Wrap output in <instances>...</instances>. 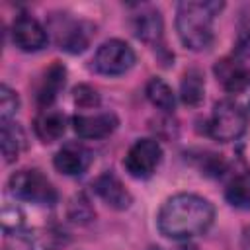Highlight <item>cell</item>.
I'll return each mask as SVG.
<instances>
[{
  "mask_svg": "<svg viewBox=\"0 0 250 250\" xmlns=\"http://www.w3.org/2000/svg\"><path fill=\"white\" fill-rule=\"evenodd\" d=\"M215 219V207L201 195L176 193L164 201L158 211L156 225L166 238L188 240L203 234Z\"/></svg>",
  "mask_w": 250,
  "mask_h": 250,
  "instance_id": "6da1fadb",
  "label": "cell"
},
{
  "mask_svg": "<svg viewBox=\"0 0 250 250\" xmlns=\"http://www.w3.org/2000/svg\"><path fill=\"white\" fill-rule=\"evenodd\" d=\"M223 10V2L188 0L178 4L176 29L182 43L191 51H205L213 43V21Z\"/></svg>",
  "mask_w": 250,
  "mask_h": 250,
  "instance_id": "7a4b0ae2",
  "label": "cell"
},
{
  "mask_svg": "<svg viewBox=\"0 0 250 250\" xmlns=\"http://www.w3.org/2000/svg\"><path fill=\"white\" fill-rule=\"evenodd\" d=\"M246 127H248L246 111L230 100H221L215 104V107L211 111V117L207 123V133L215 141L230 143V141L240 139L246 133Z\"/></svg>",
  "mask_w": 250,
  "mask_h": 250,
  "instance_id": "3957f363",
  "label": "cell"
},
{
  "mask_svg": "<svg viewBox=\"0 0 250 250\" xmlns=\"http://www.w3.org/2000/svg\"><path fill=\"white\" fill-rule=\"evenodd\" d=\"M8 191L23 201L37 205H55L59 195L49 178L39 170H20L8 180Z\"/></svg>",
  "mask_w": 250,
  "mask_h": 250,
  "instance_id": "277c9868",
  "label": "cell"
},
{
  "mask_svg": "<svg viewBox=\"0 0 250 250\" xmlns=\"http://www.w3.org/2000/svg\"><path fill=\"white\" fill-rule=\"evenodd\" d=\"M135 64V51L121 39L102 43L94 55V68L105 76L125 74Z\"/></svg>",
  "mask_w": 250,
  "mask_h": 250,
  "instance_id": "5b68a950",
  "label": "cell"
},
{
  "mask_svg": "<svg viewBox=\"0 0 250 250\" xmlns=\"http://www.w3.org/2000/svg\"><path fill=\"white\" fill-rule=\"evenodd\" d=\"M162 160V148L154 139H139L131 145L123 158L125 170L139 180L150 178Z\"/></svg>",
  "mask_w": 250,
  "mask_h": 250,
  "instance_id": "8992f818",
  "label": "cell"
},
{
  "mask_svg": "<svg viewBox=\"0 0 250 250\" xmlns=\"http://www.w3.org/2000/svg\"><path fill=\"white\" fill-rule=\"evenodd\" d=\"M51 29L55 33V41L62 51L68 53H82L88 43L90 37L94 33V27L82 20H74L68 18L66 14H61L59 18H53L51 21Z\"/></svg>",
  "mask_w": 250,
  "mask_h": 250,
  "instance_id": "52a82bcc",
  "label": "cell"
},
{
  "mask_svg": "<svg viewBox=\"0 0 250 250\" xmlns=\"http://www.w3.org/2000/svg\"><path fill=\"white\" fill-rule=\"evenodd\" d=\"M12 39L18 49L25 53H35L47 45L49 35H47V29L35 18L21 14L12 23Z\"/></svg>",
  "mask_w": 250,
  "mask_h": 250,
  "instance_id": "ba28073f",
  "label": "cell"
},
{
  "mask_svg": "<svg viewBox=\"0 0 250 250\" xmlns=\"http://www.w3.org/2000/svg\"><path fill=\"white\" fill-rule=\"evenodd\" d=\"M213 72L217 82L230 94H238L250 88V66L238 57H225L217 61Z\"/></svg>",
  "mask_w": 250,
  "mask_h": 250,
  "instance_id": "9c48e42d",
  "label": "cell"
},
{
  "mask_svg": "<svg viewBox=\"0 0 250 250\" xmlns=\"http://www.w3.org/2000/svg\"><path fill=\"white\" fill-rule=\"evenodd\" d=\"M94 160L92 150L82 143H66L55 154V168L64 176H80L84 174Z\"/></svg>",
  "mask_w": 250,
  "mask_h": 250,
  "instance_id": "30bf717a",
  "label": "cell"
},
{
  "mask_svg": "<svg viewBox=\"0 0 250 250\" xmlns=\"http://www.w3.org/2000/svg\"><path fill=\"white\" fill-rule=\"evenodd\" d=\"M94 191L98 193V197L111 209L123 211L129 209L133 203L131 193L127 191V188L123 186V182L113 174V172H104L102 176H98L92 184Z\"/></svg>",
  "mask_w": 250,
  "mask_h": 250,
  "instance_id": "8fae6325",
  "label": "cell"
},
{
  "mask_svg": "<svg viewBox=\"0 0 250 250\" xmlns=\"http://www.w3.org/2000/svg\"><path fill=\"white\" fill-rule=\"evenodd\" d=\"M72 125H74L76 135L82 139H104L115 131L117 117L109 111L94 113V115L78 113L72 117Z\"/></svg>",
  "mask_w": 250,
  "mask_h": 250,
  "instance_id": "7c38bea8",
  "label": "cell"
},
{
  "mask_svg": "<svg viewBox=\"0 0 250 250\" xmlns=\"http://www.w3.org/2000/svg\"><path fill=\"white\" fill-rule=\"evenodd\" d=\"M133 29H135V35L150 45L152 49H164V25H162V16L158 10H143L141 14L135 16L133 20Z\"/></svg>",
  "mask_w": 250,
  "mask_h": 250,
  "instance_id": "4fadbf2b",
  "label": "cell"
},
{
  "mask_svg": "<svg viewBox=\"0 0 250 250\" xmlns=\"http://www.w3.org/2000/svg\"><path fill=\"white\" fill-rule=\"evenodd\" d=\"M64 78H66V68L59 61H55L51 66L43 70L37 82V88H35V100L43 109L51 107V104L57 100L59 92L64 86Z\"/></svg>",
  "mask_w": 250,
  "mask_h": 250,
  "instance_id": "5bb4252c",
  "label": "cell"
},
{
  "mask_svg": "<svg viewBox=\"0 0 250 250\" xmlns=\"http://www.w3.org/2000/svg\"><path fill=\"white\" fill-rule=\"evenodd\" d=\"M61 244H64V234H61L59 230L14 232V250H57Z\"/></svg>",
  "mask_w": 250,
  "mask_h": 250,
  "instance_id": "9a60e30c",
  "label": "cell"
},
{
  "mask_svg": "<svg viewBox=\"0 0 250 250\" xmlns=\"http://www.w3.org/2000/svg\"><path fill=\"white\" fill-rule=\"evenodd\" d=\"M33 129H35V135L43 143H53L62 137V133L66 129V117L59 109L45 107L37 113V117L33 121Z\"/></svg>",
  "mask_w": 250,
  "mask_h": 250,
  "instance_id": "2e32d148",
  "label": "cell"
},
{
  "mask_svg": "<svg viewBox=\"0 0 250 250\" xmlns=\"http://www.w3.org/2000/svg\"><path fill=\"white\" fill-rule=\"evenodd\" d=\"M0 145H2L4 160L6 162H14L20 156V152L25 148V145H27L23 129L12 119L2 121V141H0Z\"/></svg>",
  "mask_w": 250,
  "mask_h": 250,
  "instance_id": "e0dca14e",
  "label": "cell"
},
{
  "mask_svg": "<svg viewBox=\"0 0 250 250\" xmlns=\"http://www.w3.org/2000/svg\"><path fill=\"white\" fill-rule=\"evenodd\" d=\"M203 90H205L203 74L197 68L186 70L184 76H182V84H180L182 102L186 105H199L201 100H203Z\"/></svg>",
  "mask_w": 250,
  "mask_h": 250,
  "instance_id": "ac0fdd59",
  "label": "cell"
},
{
  "mask_svg": "<svg viewBox=\"0 0 250 250\" xmlns=\"http://www.w3.org/2000/svg\"><path fill=\"white\" fill-rule=\"evenodd\" d=\"M225 197L236 209H250V172L234 176L225 189Z\"/></svg>",
  "mask_w": 250,
  "mask_h": 250,
  "instance_id": "d6986e66",
  "label": "cell"
},
{
  "mask_svg": "<svg viewBox=\"0 0 250 250\" xmlns=\"http://www.w3.org/2000/svg\"><path fill=\"white\" fill-rule=\"evenodd\" d=\"M146 98L152 105H156L158 109L162 111H172L176 107V98H174V92L172 88L162 80V78H150L148 84H146Z\"/></svg>",
  "mask_w": 250,
  "mask_h": 250,
  "instance_id": "ffe728a7",
  "label": "cell"
},
{
  "mask_svg": "<svg viewBox=\"0 0 250 250\" xmlns=\"http://www.w3.org/2000/svg\"><path fill=\"white\" fill-rule=\"evenodd\" d=\"M20 109V100L16 96L14 90H10L6 84L0 86V115H2V121L6 119H12Z\"/></svg>",
  "mask_w": 250,
  "mask_h": 250,
  "instance_id": "44dd1931",
  "label": "cell"
},
{
  "mask_svg": "<svg viewBox=\"0 0 250 250\" xmlns=\"http://www.w3.org/2000/svg\"><path fill=\"white\" fill-rule=\"evenodd\" d=\"M68 217L74 223H88L94 217V211L90 207V201L84 195H76L68 207Z\"/></svg>",
  "mask_w": 250,
  "mask_h": 250,
  "instance_id": "7402d4cb",
  "label": "cell"
},
{
  "mask_svg": "<svg viewBox=\"0 0 250 250\" xmlns=\"http://www.w3.org/2000/svg\"><path fill=\"white\" fill-rule=\"evenodd\" d=\"M74 104L78 107H96L100 104V96L92 86L80 84L74 88Z\"/></svg>",
  "mask_w": 250,
  "mask_h": 250,
  "instance_id": "603a6c76",
  "label": "cell"
},
{
  "mask_svg": "<svg viewBox=\"0 0 250 250\" xmlns=\"http://www.w3.org/2000/svg\"><path fill=\"white\" fill-rule=\"evenodd\" d=\"M236 57L240 61H250V27L244 29L236 41Z\"/></svg>",
  "mask_w": 250,
  "mask_h": 250,
  "instance_id": "cb8c5ba5",
  "label": "cell"
}]
</instances>
